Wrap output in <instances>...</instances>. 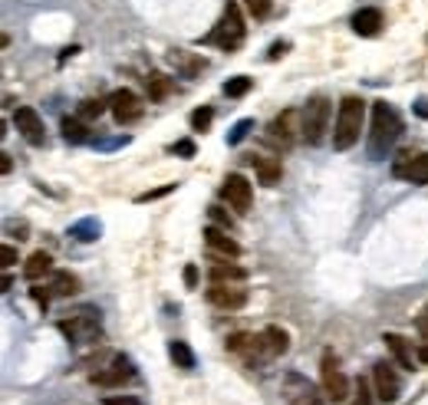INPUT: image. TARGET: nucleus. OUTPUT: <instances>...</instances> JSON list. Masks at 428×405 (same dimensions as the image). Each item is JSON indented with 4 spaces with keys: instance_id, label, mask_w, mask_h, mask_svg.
<instances>
[{
    "instance_id": "nucleus-46",
    "label": "nucleus",
    "mask_w": 428,
    "mask_h": 405,
    "mask_svg": "<svg viewBox=\"0 0 428 405\" xmlns=\"http://www.w3.org/2000/svg\"><path fill=\"white\" fill-rule=\"evenodd\" d=\"M415 356H419V363H425V366H428V343L419 349V353H415Z\"/></svg>"
},
{
    "instance_id": "nucleus-8",
    "label": "nucleus",
    "mask_w": 428,
    "mask_h": 405,
    "mask_svg": "<svg viewBox=\"0 0 428 405\" xmlns=\"http://www.w3.org/2000/svg\"><path fill=\"white\" fill-rule=\"evenodd\" d=\"M372 382H376V399L379 402H395L399 399V392H402V379H399V372H395V366L392 363H376L372 366Z\"/></svg>"
},
{
    "instance_id": "nucleus-27",
    "label": "nucleus",
    "mask_w": 428,
    "mask_h": 405,
    "mask_svg": "<svg viewBox=\"0 0 428 405\" xmlns=\"http://www.w3.org/2000/svg\"><path fill=\"white\" fill-rule=\"evenodd\" d=\"M250 86H254V79L234 76V79H228V83H224V96H228V99H241V96H248V93H250Z\"/></svg>"
},
{
    "instance_id": "nucleus-37",
    "label": "nucleus",
    "mask_w": 428,
    "mask_h": 405,
    "mask_svg": "<svg viewBox=\"0 0 428 405\" xmlns=\"http://www.w3.org/2000/svg\"><path fill=\"white\" fill-rule=\"evenodd\" d=\"M103 405H142L135 396H105Z\"/></svg>"
},
{
    "instance_id": "nucleus-14",
    "label": "nucleus",
    "mask_w": 428,
    "mask_h": 405,
    "mask_svg": "<svg viewBox=\"0 0 428 405\" xmlns=\"http://www.w3.org/2000/svg\"><path fill=\"white\" fill-rule=\"evenodd\" d=\"M392 172L399 175V178H409L412 184H428V152L402 155V162H395Z\"/></svg>"
},
{
    "instance_id": "nucleus-23",
    "label": "nucleus",
    "mask_w": 428,
    "mask_h": 405,
    "mask_svg": "<svg viewBox=\"0 0 428 405\" xmlns=\"http://www.w3.org/2000/svg\"><path fill=\"white\" fill-rule=\"evenodd\" d=\"M23 274H27V280H40V277H47V274H53V257H50L47 251H37V254H33V257L27 261Z\"/></svg>"
},
{
    "instance_id": "nucleus-40",
    "label": "nucleus",
    "mask_w": 428,
    "mask_h": 405,
    "mask_svg": "<svg viewBox=\"0 0 428 405\" xmlns=\"http://www.w3.org/2000/svg\"><path fill=\"white\" fill-rule=\"evenodd\" d=\"M0 261H4V267H13V264H17V251H13L10 244H4V247H0Z\"/></svg>"
},
{
    "instance_id": "nucleus-2",
    "label": "nucleus",
    "mask_w": 428,
    "mask_h": 405,
    "mask_svg": "<svg viewBox=\"0 0 428 405\" xmlns=\"http://www.w3.org/2000/svg\"><path fill=\"white\" fill-rule=\"evenodd\" d=\"M362 119H366V102L359 96H346L340 102V112H336V129H333V148L336 152H346L359 142L362 132Z\"/></svg>"
},
{
    "instance_id": "nucleus-29",
    "label": "nucleus",
    "mask_w": 428,
    "mask_h": 405,
    "mask_svg": "<svg viewBox=\"0 0 428 405\" xmlns=\"http://www.w3.org/2000/svg\"><path fill=\"white\" fill-rule=\"evenodd\" d=\"M244 349H254L257 353V336H250V333H234V336H228V353H244Z\"/></svg>"
},
{
    "instance_id": "nucleus-42",
    "label": "nucleus",
    "mask_w": 428,
    "mask_h": 405,
    "mask_svg": "<svg viewBox=\"0 0 428 405\" xmlns=\"http://www.w3.org/2000/svg\"><path fill=\"white\" fill-rule=\"evenodd\" d=\"M415 327H419V333H422V336L428 339V307H425V310H422V313H419V319H415Z\"/></svg>"
},
{
    "instance_id": "nucleus-38",
    "label": "nucleus",
    "mask_w": 428,
    "mask_h": 405,
    "mask_svg": "<svg viewBox=\"0 0 428 405\" xmlns=\"http://www.w3.org/2000/svg\"><path fill=\"white\" fill-rule=\"evenodd\" d=\"M175 155H181V158H191V155H195V142H191V139H181V142H175Z\"/></svg>"
},
{
    "instance_id": "nucleus-21",
    "label": "nucleus",
    "mask_w": 428,
    "mask_h": 405,
    "mask_svg": "<svg viewBox=\"0 0 428 405\" xmlns=\"http://www.w3.org/2000/svg\"><path fill=\"white\" fill-rule=\"evenodd\" d=\"M241 280H248V270L228 264V257L211 264V283H241Z\"/></svg>"
},
{
    "instance_id": "nucleus-39",
    "label": "nucleus",
    "mask_w": 428,
    "mask_h": 405,
    "mask_svg": "<svg viewBox=\"0 0 428 405\" xmlns=\"http://www.w3.org/2000/svg\"><path fill=\"white\" fill-rule=\"evenodd\" d=\"M290 49V40H280V43H274V47L267 49V59H280Z\"/></svg>"
},
{
    "instance_id": "nucleus-32",
    "label": "nucleus",
    "mask_w": 428,
    "mask_h": 405,
    "mask_svg": "<svg viewBox=\"0 0 428 405\" xmlns=\"http://www.w3.org/2000/svg\"><path fill=\"white\" fill-rule=\"evenodd\" d=\"M244 7H248V13L254 20H267L270 10H274V4H270V0H244Z\"/></svg>"
},
{
    "instance_id": "nucleus-31",
    "label": "nucleus",
    "mask_w": 428,
    "mask_h": 405,
    "mask_svg": "<svg viewBox=\"0 0 428 405\" xmlns=\"http://www.w3.org/2000/svg\"><path fill=\"white\" fill-rule=\"evenodd\" d=\"M211 119H214V109L211 106L195 109V112H191V129H195V132H204V129L211 126Z\"/></svg>"
},
{
    "instance_id": "nucleus-9",
    "label": "nucleus",
    "mask_w": 428,
    "mask_h": 405,
    "mask_svg": "<svg viewBox=\"0 0 428 405\" xmlns=\"http://www.w3.org/2000/svg\"><path fill=\"white\" fill-rule=\"evenodd\" d=\"M287 405H323V396L316 392V386L310 379H303L300 372H290L284 382Z\"/></svg>"
},
{
    "instance_id": "nucleus-24",
    "label": "nucleus",
    "mask_w": 428,
    "mask_h": 405,
    "mask_svg": "<svg viewBox=\"0 0 428 405\" xmlns=\"http://www.w3.org/2000/svg\"><path fill=\"white\" fill-rule=\"evenodd\" d=\"M99 234H103V224L96 221V218H86V221H76L69 228V237H76V241H83V244H93Z\"/></svg>"
},
{
    "instance_id": "nucleus-26",
    "label": "nucleus",
    "mask_w": 428,
    "mask_h": 405,
    "mask_svg": "<svg viewBox=\"0 0 428 405\" xmlns=\"http://www.w3.org/2000/svg\"><path fill=\"white\" fill-rule=\"evenodd\" d=\"M59 129H63V139H66V142H73V145L89 142V129H86L79 119H69L66 116L63 122H59Z\"/></svg>"
},
{
    "instance_id": "nucleus-15",
    "label": "nucleus",
    "mask_w": 428,
    "mask_h": 405,
    "mask_svg": "<svg viewBox=\"0 0 428 405\" xmlns=\"http://www.w3.org/2000/svg\"><path fill=\"white\" fill-rule=\"evenodd\" d=\"M204 244H208V251L221 254V257H241V244L231 237V231H224L218 224L204 228Z\"/></svg>"
},
{
    "instance_id": "nucleus-3",
    "label": "nucleus",
    "mask_w": 428,
    "mask_h": 405,
    "mask_svg": "<svg viewBox=\"0 0 428 405\" xmlns=\"http://www.w3.org/2000/svg\"><path fill=\"white\" fill-rule=\"evenodd\" d=\"M244 37H248V27H244L241 7L234 4V0H228V7H224V13H221L218 27L204 37V43H214V47H221V49H228L231 53V49H238L241 43H244Z\"/></svg>"
},
{
    "instance_id": "nucleus-13",
    "label": "nucleus",
    "mask_w": 428,
    "mask_h": 405,
    "mask_svg": "<svg viewBox=\"0 0 428 405\" xmlns=\"http://www.w3.org/2000/svg\"><path fill=\"white\" fill-rule=\"evenodd\" d=\"M204 297H208V303H214L221 310H241L248 303V290L234 287V283H211Z\"/></svg>"
},
{
    "instance_id": "nucleus-36",
    "label": "nucleus",
    "mask_w": 428,
    "mask_h": 405,
    "mask_svg": "<svg viewBox=\"0 0 428 405\" xmlns=\"http://www.w3.org/2000/svg\"><path fill=\"white\" fill-rule=\"evenodd\" d=\"M30 297H33L40 307L47 310V307H50V297H53V293H50V287H30Z\"/></svg>"
},
{
    "instance_id": "nucleus-25",
    "label": "nucleus",
    "mask_w": 428,
    "mask_h": 405,
    "mask_svg": "<svg viewBox=\"0 0 428 405\" xmlns=\"http://www.w3.org/2000/svg\"><path fill=\"white\" fill-rule=\"evenodd\" d=\"M168 356L178 369H195V353H191V346L181 343V339H171L168 343Z\"/></svg>"
},
{
    "instance_id": "nucleus-34",
    "label": "nucleus",
    "mask_w": 428,
    "mask_h": 405,
    "mask_svg": "<svg viewBox=\"0 0 428 405\" xmlns=\"http://www.w3.org/2000/svg\"><path fill=\"white\" fill-rule=\"evenodd\" d=\"M250 129H254V119H241L238 126L228 132V142H231V145H241V142H244V139L250 135Z\"/></svg>"
},
{
    "instance_id": "nucleus-19",
    "label": "nucleus",
    "mask_w": 428,
    "mask_h": 405,
    "mask_svg": "<svg viewBox=\"0 0 428 405\" xmlns=\"http://www.w3.org/2000/svg\"><path fill=\"white\" fill-rule=\"evenodd\" d=\"M382 27V13L376 7H362L352 13V30L359 33V37H376Z\"/></svg>"
},
{
    "instance_id": "nucleus-16",
    "label": "nucleus",
    "mask_w": 428,
    "mask_h": 405,
    "mask_svg": "<svg viewBox=\"0 0 428 405\" xmlns=\"http://www.w3.org/2000/svg\"><path fill=\"white\" fill-rule=\"evenodd\" d=\"M287 349H290V333L284 327H267L257 336V353H264V356H284Z\"/></svg>"
},
{
    "instance_id": "nucleus-43",
    "label": "nucleus",
    "mask_w": 428,
    "mask_h": 405,
    "mask_svg": "<svg viewBox=\"0 0 428 405\" xmlns=\"http://www.w3.org/2000/svg\"><path fill=\"white\" fill-rule=\"evenodd\" d=\"M415 116L428 119V99H425V96H422V99H415Z\"/></svg>"
},
{
    "instance_id": "nucleus-5",
    "label": "nucleus",
    "mask_w": 428,
    "mask_h": 405,
    "mask_svg": "<svg viewBox=\"0 0 428 405\" xmlns=\"http://www.w3.org/2000/svg\"><path fill=\"white\" fill-rule=\"evenodd\" d=\"M330 99L326 96H313L300 112V135H303L306 145H320L326 135V126H330Z\"/></svg>"
},
{
    "instance_id": "nucleus-17",
    "label": "nucleus",
    "mask_w": 428,
    "mask_h": 405,
    "mask_svg": "<svg viewBox=\"0 0 428 405\" xmlns=\"http://www.w3.org/2000/svg\"><path fill=\"white\" fill-rule=\"evenodd\" d=\"M294 119L296 112L294 109H287L280 119H274L270 126H267V142L270 145H280V148H290V145L296 142V135H294Z\"/></svg>"
},
{
    "instance_id": "nucleus-45",
    "label": "nucleus",
    "mask_w": 428,
    "mask_h": 405,
    "mask_svg": "<svg viewBox=\"0 0 428 405\" xmlns=\"http://www.w3.org/2000/svg\"><path fill=\"white\" fill-rule=\"evenodd\" d=\"M10 168H13V162H10V155H0V172L10 175Z\"/></svg>"
},
{
    "instance_id": "nucleus-33",
    "label": "nucleus",
    "mask_w": 428,
    "mask_h": 405,
    "mask_svg": "<svg viewBox=\"0 0 428 405\" xmlns=\"http://www.w3.org/2000/svg\"><path fill=\"white\" fill-rule=\"evenodd\" d=\"M208 218H211V224H218V228H224V231H234V221H231V214L224 211L221 204H211Z\"/></svg>"
},
{
    "instance_id": "nucleus-7",
    "label": "nucleus",
    "mask_w": 428,
    "mask_h": 405,
    "mask_svg": "<svg viewBox=\"0 0 428 405\" xmlns=\"http://www.w3.org/2000/svg\"><path fill=\"white\" fill-rule=\"evenodd\" d=\"M320 382H323L326 399H333V402H346V399H349V379H346V372L336 366L333 353H326V356H323V366H320Z\"/></svg>"
},
{
    "instance_id": "nucleus-44",
    "label": "nucleus",
    "mask_w": 428,
    "mask_h": 405,
    "mask_svg": "<svg viewBox=\"0 0 428 405\" xmlns=\"http://www.w3.org/2000/svg\"><path fill=\"white\" fill-rule=\"evenodd\" d=\"M129 142V135H122V139H109V142H99V148H115V145H125Z\"/></svg>"
},
{
    "instance_id": "nucleus-30",
    "label": "nucleus",
    "mask_w": 428,
    "mask_h": 405,
    "mask_svg": "<svg viewBox=\"0 0 428 405\" xmlns=\"http://www.w3.org/2000/svg\"><path fill=\"white\" fill-rule=\"evenodd\" d=\"M103 109H105L103 99H83V102H79V119H86V122H93V119L103 116Z\"/></svg>"
},
{
    "instance_id": "nucleus-18",
    "label": "nucleus",
    "mask_w": 428,
    "mask_h": 405,
    "mask_svg": "<svg viewBox=\"0 0 428 405\" xmlns=\"http://www.w3.org/2000/svg\"><path fill=\"white\" fill-rule=\"evenodd\" d=\"M382 343L389 346V353L395 356V363H399L402 369H409V372H412V366H415V359H419V356H412L409 339L399 336V333H386V336H382Z\"/></svg>"
},
{
    "instance_id": "nucleus-22",
    "label": "nucleus",
    "mask_w": 428,
    "mask_h": 405,
    "mask_svg": "<svg viewBox=\"0 0 428 405\" xmlns=\"http://www.w3.org/2000/svg\"><path fill=\"white\" fill-rule=\"evenodd\" d=\"M50 293L53 297H73V293H79V277L69 274V270H57L53 283H50Z\"/></svg>"
},
{
    "instance_id": "nucleus-35",
    "label": "nucleus",
    "mask_w": 428,
    "mask_h": 405,
    "mask_svg": "<svg viewBox=\"0 0 428 405\" xmlns=\"http://www.w3.org/2000/svg\"><path fill=\"white\" fill-rule=\"evenodd\" d=\"M352 405H372L369 382H366V379H359V382H356V402H352Z\"/></svg>"
},
{
    "instance_id": "nucleus-12",
    "label": "nucleus",
    "mask_w": 428,
    "mask_h": 405,
    "mask_svg": "<svg viewBox=\"0 0 428 405\" xmlns=\"http://www.w3.org/2000/svg\"><path fill=\"white\" fill-rule=\"evenodd\" d=\"M109 106H112V116L119 126H129V122L142 116V99L135 96L132 89H115L109 96Z\"/></svg>"
},
{
    "instance_id": "nucleus-1",
    "label": "nucleus",
    "mask_w": 428,
    "mask_h": 405,
    "mask_svg": "<svg viewBox=\"0 0 428 405\" xmlns=\"http://www.w3.org/2000/svg\"><path fill=\"white\" fill-rule=\"evenodd\" d=\"M402 119L389 102H372V132H369V158H386L392 145L399 142Z\"/></svg>"
},
{
    "instance_id": "nucleus-20",
    "label": "nucleus",
    "mask_w": 428,
    "mask_h": 405,
    "mask_svg": "<svg viewBox=\"0 0 428 405\" xmlns=\"http://www.w3.org/2000/svg\"><path fill=\"white\" fill-rule=\"evenodd\" d=\"M250 162H254L257 168V178H260V184H267V188H274L280 178H284V168H280V158H264V155H250Z\"/></svg>"
},
{
    "instance_id": "nucleus-6",
    "label": "nucleus",
    "mask_w": 428,
    "mask_h": 405,
    "mask_svg": "<svg viewBox=\"0 0 428 405\" xmlns=\"http://www.w3.org/2000/svg\"><path fill=\"white\" fill-rule=\"evenodd\" d=\"M221 198H224L238 214H248L250 204H254V184H250L244 175L231 172L228 178H224V184H221Z\"/></svg>"
},
{
    "instance_id": "nucleus-41",
    "label": "nucleus",
    "mask_w": 428,
    "mask_h": 405,
    "mask_svg": "<svg viewBox=\"0 0 428 405\" xmlns=\"http://www.w3.org/2000/svg\"><path fill=\"white\" fill-rule=\"evenodd\" d=\"M185 287H188V290L198 287V267H195V264H188V267H185Z\"/></svg>"
},
{
    "instance_id": "nucleus-11",
    "label": "nucleus",
    "mask_w": 428,
    "mask_h": 405,
    "mask_svg": "<svg viewBox=\"0 0 428 405\" xmlns=\"http://www.w3.org/2000/svg\"><path fill=\"white\" fill-rule=\"evenodd\" d=\"M13 126H17V132L23 135L30 145H43V142H47L43 119H40V112L33 106H17V112H13Z\"/></svg>"
},
{
    "instance_id": "nucleus-4",
    "label": "nucleus",
    "mask_w": 428,
    "mask_h": 405,
    "mask_svg": "<svg viewBox=\"0 0 428 405\" xmlns=\"http://www.w3.org/2000/svg\"><path fill=\"white\" fill-rule=\"evenodd\" d=\"M59 333L73 343V346H89L103 336V327H99V310L86 307L76 313H66V319H59Z\"/></svg>"
},
{
    "instance_id": "nucleus-28",
    "label": "nucleus",
    "mask_w": 428,
    "mask_h": 405,
    "mask_svg": "<svg viewBox=\"0 0 428 405\" xmlns=\"http://www.w3.org/2000/svg\"><path fill=\"white\" fill-rule=\"evenodd\" d=\"M171 89V79L162 76V73H152L149 76V99H165Z\"/></svg>"
},
{
    "instance_id": "nucleus-10",
    "label": "nucleus",
    "mask_w": 428,
    "mask_h": 405,
    "mask_svg": "<svg viewBox=\"0 0 428 405\" xmlns=\"http://www.w3.org/2000/svg\"><path fill=\"white\" fill-rule=\"evenodd\" d=\"M135 379V366L129 356H112V363L103 369V372H93V382L96 386H105V389H115V386H125Z\"/></svg>"
}]
</instances>
